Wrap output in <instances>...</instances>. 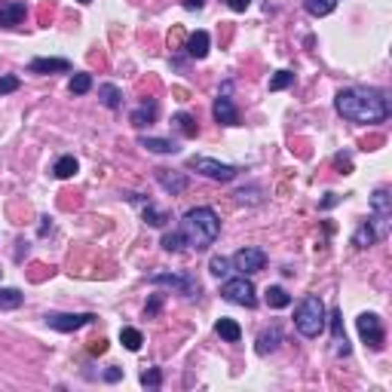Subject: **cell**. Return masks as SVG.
I'll return each instance as SVG.
<instances>
[{
	"label": "cell",
	"mask_w": 392,
	"mask_h": 392,
	"mask_svg": "<svg viewBox=\"0 0 392 392\" xmlns=\"http://www.w3.org/2000/svg\"><path fill=\"white\" fill-rule=\"evenodd\" d=\"M334 108L349 123H383L389 117V95L386 89H340Z\"/></svg>",
	"instance_id": "cell-1"
},
{
	"label": "cell",
	"mask_w": 392,
	"mask_h": 392,
	"mask_svg": "<svg viewBox=\"0 0 392 392\" xmlns=\"http://www.w3.org/2000/svg\"><path fill=\"white\" fill-rule=\"evenodd\" d=\"M181 236L187 242V248H194V252H205L209 245H215L218 233H221V218L215 209H209V205H199V209H190L187 215L181 218Z\"/></svg>",
	"instance_id": "cell-2"
},
{
	"label": "cell",
	"mask_w": 392,
	"mask_h": 392,
	"mask_svg": "<svg viewBox=\"0 0 392 392\" xmlns=\"http://www.w3.org/2000/svg\"><path fill=\"white\" fill-rule=\"evenodd\" d=\"M295 325H297V331H301L304 337H310V340L319 337V334L325 331V325H328V310H325L322 297L306 295L295 310Z\"/></svg>",
	"instance_id": "cell-3"
},
{
	"label": "cell",
	"mask_w": 392,
	"mask_h": 392,
	"mask_svg": "<svg viewBox=\"0 0 392 392\" xmlns=\"http://www.w3.org/2000/svg\"><path fill=\"white\" fill-rule=\"evenodd\" d=\"M187 166L194 169V172L212 178V181H221V184L233 181V178L239 175L236 166H230V162H218V160H212V156H190Z\"/></svg>",
	"instance_id": "cell-4"
},
{
	"label": "cell",
	"mask_w": 392,
	"mask_h": 392,
	"mask_svg": "<svg viewBox=\"0 0 392 392\" xmlns=\"http://www.w3.org/2000/svg\"><path fill=\"white\" fill-rule=\"evenodd\" d=\"M221 295H224V301L230 304H239V306H248V310H254L258 306V295H254V285L248 276H236V279H227L221 285Z\"/></svg>",
	"instance_id": "cell-5"
},
{
	"label": "cell",
	"mask_w": 392,
	"mask_h": 392,
	"mask_svg": "<svg viewBox=\"0 0 392 392\" xmlns=\"http://www.w3.org/2000/svg\"><path fill=\"white\" fill-rule=\"evenodd\" d=\"M151 285H156V288H172L184 297H196L199 295V282L187 273H153Z\"/></svg>",
	"instance_id": "cell-6"
},
{
	"label": "cell",
	"mask_w": 392,
	"mask_h": 392,
	"mask_svg": "<svg viewBox=\"0 0 392 392\" xmlns=\"http://www.w3.org/2000/svg\"><path fill=\"white\" fill-rule=\"evenodd\" d=\"M92 322H95L92 312H46V325L55 328V331H62V334L80 331V328H86Z\"/></svg>",
	"instance_id": "cell-7"
},
{
	"label": "cell",
	"mask_w": 392,
	"mask_h": 392,
	"mask_svg": "<svg viewBox=\"0 0 392 392\" xmlns=\"http://www.w3.org/2000/svg\"><path fill=\"white\" fill-rule=\"evenodd\" d=\"M355 325H359V334H362V340L374 349H383V340H386V334H383V322H380V316L377 312H362L359 319H355Z\"/></svg>",
	"instance_id": "cell-8"
},
{
	"label": "cell",
	"mask_w": 392,
	"mask_h": 392,
	"mask_svg": "<svg viewBox=\"0 0 392 392\" xmlns=\"http://www.w3.org/2000/svg\"><path fill=\"white\" fill-rule=\"evenodd\" d=\"M230 263H233V270H239V276H254L267 267V254L261 248H239Z\"/></svg>",
	"instance_id": "cell-9"
},
{
	"label": "cell",
	"mask_w": 392,
	"mask_h": 392,
	"mask_svg": "<svg viewBox=\"0 0 392 392\" xmlns=\"http://www.w3.org/2000/svg\"><path fill=\"white\" fill-rule=\"evenodd\" d=\"M212 113H215V120L221 126H239V111H236V104H233V98H230V83H224V92L215 98Z\"/></svg>",
	"instance_id": "cell-10"
},
{
	"label": "cell",
	"mask_w": 392,
	"mask_h": 392,
	"mask_svg": "<svg viewBox=\"0 0 392 392\" xmlns=\"http://www.w3.org/2000/svg\"><path fill=\"white\" fill-rule=\"evenodd\" d=\"M156 184H160L162 190H166L169 196H181L184 190L190 187V181H187V175L184 172H172V169H156Z\"/></svg>",
	"instance_id": "cell-11"
},
{
	"label": "cell",
	"mask_w": 392,
	"mask_h": 392,
	"mask_svg": "<svg viewBox=\"0 0 392 392\" xmlns=\"http://www.w3.org/2000/svg\"><path fill=\"white\" fill-rule=\"evenodd\" d=\"M25 12H28L25 0H3V3H0V28L22 25L25 22Z\"/></svg>",
	"instance_id": "cell-12"
},
{
	"label": "cell",
	"mask_w": 392,
	"mask_h": 392,
	"mask_svg": "<svg viewBox=\"0 0 392 392\" xmlns=\"http://www.w3.org/2000/svg\"><path fill=\"white\" fill-rule=\"evenodd\" d=\"M371 212H374V218L380 221V224H386L392 218V196H389L386 187L374 190V196H371Z\"/></svg>",
	"instance_id": "cell-13"
},
{
	"label": "cell",
	"mask_w": 392,
	"mask_h": 392,
	"mask_svg": "<svg viewBox=\"0 0 392 392\" xmlns=\"http://www.w3.org/2000/svg\"><path fill=\"white\" fill-rule=\"evenodd\" d=\"M328 319H331V331H334V353L349 355V340H346V331H344V316H340V310H331Z\"/></svg>",
	"instance_id": "cell-14"
},
{
	"label": "cell",
	"mask_w": 392,
	"mask_h": 392,
	"mask_svg": "<svg viewBox=\"0 0 392 392\" xmlns=\"http://www.w3.org/2000/svg\"><path fill=\"white\" fill-rule=\"evenodd\" d=\"M31 74H68L71 71V62L68 59H34L28 65Z\"/></svg>",
	"instance_id": "cell-15"
},
{
	"label": "cell",
	"mask_w": 392,
	"mask_h": 392,
	"mask_svg": "<svg viewBox=\"0 0 392 392\" xmlns=\"http://www.w3.org/2000/svg\"><path fill=\"white\" fill-rule=\"evenodd\" d=\"M138 144L144 147V151H151V153H162V156H169V153H178V151H181V147H178V141H172V138H153V135H141Z\"/></svg>",
	"instance_id": "cell-16"
},
{
	"label": "cell",
	"mask_w": 392,
	"mask_h": 392,
	"mask_svg": "<svg viewBox=\"0 0 392 392\" xmlns=\"http://www.w3.org/2000/svg\"><path fill=\"white\" fill-rule=\"evenodd\" d=\"M209 46H212L209 31H196V34H190V40H187V55L190 59H205V55H209Z\"/></svg>",
	"instance_id": "cell-17"
},
{
	"label": "cell",
	"mask_w": 392,
	"mask_h": 392,
	"mask_svg": "<svg viewBox=\"0 0 392 392\" xmlns=\"http://www.w3.org/2000/svg\"><path fill=\"white\" fill-rule=\"evenodd\" d=\"M98 98H102V104L104 108H111V111L123 108V92L113 86V83H102V86H98Z\"/></svg>",
	"instance_id": "cell-18"
},
{
	"label": "cell",
	"mask_w": 392,
	"mask_h": 392,
	"mask_svg": "<svg viewBox=\"0 0 392 392\" xmlns=\"http://www.w3.org/2000/svg\"><path fill=\"white\" fill-rule=\"evenodd\" d=\"M215 331H218L221 340H227V344H239L242 340V328H239V322H233V319H218Z\"/></svg>",
	"instance_id": "cell-19"
},
{
	"label": "cell",
	"mask_w": 392,
	"mask_h": 392,
	"mask_svg": "<svg viewBox=\"0 0 392 392\" xmlns=\"http://www.w3.org/2000/svg\"><path fill=\"white\" fill-rule=\"evenodd\" d=\"M282 344V331H279V325H273L270 331H263L261 337H258V353L261 355H267V353H276Z\"/></svg>",
	"instance_id": "cell-20"
},
{
	"label": "cell",
	"mask_w": 392,
	"mask_h": 392,
	"mask_svg": "<svg viewBox=\"0 0 392 392\" xmlns=\"http://www.w3.org/2000/svg\"><path fill=\"white\" fill-rule=\"evenodd\" d=\"M141 218H144V224H151V227H166L169 221V212H162V209H156V205L147 199V205H144V212H141Z\"/></svg>",
	"instance_id": "cell-21"
},
{
	"label": "cell",
	"mask_w": 392,
	"mask_h": 392,
	"mask_svg": "<svg viewBox=\"0 0 392 392\" xmlns=\"http://www.w3.org/2000/svg\"><path fill=\"white\" fill-rule=\"evenodd\" d=\"M172 123H175V129L181 132L184 138H196V135H199L196 120L190 117V113H184V111H181V113H175V120H172Z\"/></svg>",
	"instance_id": "cell-22"
},
{
	"label": "cell",
	"mask_w": 392,
	"mask_h": 392,
	"mask_svg": "<svg viewBox=\"0 0 392 392\" xmlns=\"http://www.w3.org/2000/svg\"><path fill=\"white\" fill-rule=\"evenodd\" d=\"M374 242H377V230H374V224H371V221H368V224H362L359 230L353 233V245L355 248H371Z\"/></svg>",
	"instance_id": "cell-23"
},
{
	"label": "cell",
	"mask_w": 392,
	"mask_h": 392,
	"mask_svg": "<svg viewBox=\"0 0 392 392\" xmlns=\"http://www.w3.org/2000/svg\"><path fill=\"white\" fill-rule=\"evenodd\" d=\"M77 169H80V162H77L74 156H59V160H55V166H53V175L65 181V178H74L77 175Z\"/></svg>",
	"instance_id": "cell-24"
},
{
	"label": "cell",
	"mask_w": 392,
	"mask_h": 392,
	"mask_svg": "<svg viewBox=\"0 0 392 392\" xmlns=\"http://www.w3.org/2000/svg\"><path fill=\"white\" fill-rule=\"evenodd\" d=\"M304 6H306L310 16L322 19V16H331V12L337 10V0H304Z\"/></svg>",
	"instance_id": "cell-25"
},
{
	"label": "cell",
	"mask_w": 392,
	"mask_h": 392,
	"mask_svg": "<svg viewBox=\"0 0 392 392\" xmlns=\"http://www.w3.org/2000/svg\"><path fill=\"white\" fill-rule=\"evenodd\" d=\"M25 304V295L19 288H0V310H19Z\"/></svg>",
	"instance_id": "cell-26"
},
{
	"label": "cell",
	"mask_w": 392,
	"mask_h": 392,
	"mask_svg": "<svg viewBox=\"0 0 392 392\" xmlns=\"http://www.w3.org/2000/svg\"><path fill=\"white\" fill-rule=\"evenodd\" d=\"M291 304V295L279 285H270L267 288V306H273V310H285V306Z\"/></svg>",
	"instance_id": "cell-27"
},
{
	"label": "cell",
	"mask_w": 392,
	"mask_h": 392,
	"mask_svg": "<svg viewBox=\"0 0 392 392\" xmlns=\"http://www.w3.org/2000/svg\"><path fill=\"white\" fill-rule=\"evenodd\" d=\"M153 120H156V102L141 104V108L132 113V123H135V126H151Z\"/></svg>",
	"instance_id": "cell-28"
},
{
	"label": "cell",
	"mask_w": 392,
	"mask_h": 392,
	"mask_svg": "<svg viewBox=\"0 0 392 392\" xmlns=\"http://www.w3.org/2000/svg\"><path fill=\"white\" fill-rule=\"evenodd\" d=\"M120 340H123V346L129 349V353H138L141 344H144V337H141L138 328H123V331H120Z\"/></svg>",
	"instance_id": "cell-29"
},
{
	"label": "cell",
	"mask_w": 392,
	"mask_h": 392,
	"mask_svg": "<svg viewBox=\"0 0 392 392\" xmlns=\"http://www.w3.org/2000/svg\"><path fill=\"white\" fill-rule=\"evenodd\" d=\"M162 248H166V252H184V248H187V242H184L181 230L166 233V236H162Z\"/></svg>",
	"instance_id": "cell-30"
},
{
	"label": "cell",
	"mask_w": 392,
	"mask_h": 392,
	"mask_svg": "<svg viewBox=\"0 0 392 392\" xmlns=\"http://www.w3.org/2000/svg\"><path fill=\"white\" fill-rule=\"evenodd\" d=\"M74 95H86V92L92 89V77L89 74H74L71 77V86H68Z\"/></svg>",
	"instance_id": "cell-31"
},
{
	"label": "cell",
	"mask_w": 392,
	"mask_h": 392,
	"mask_svg": "<svg viewBox=\"0 0 392 392\" xmlns=\"http://www.w3.org/2000/svg\"><path fill=\"white\" fill-rule=\"evenodd\" d=\"M295 83V74L291 71H276V77L270 80V92H279V89H288Z\"/></svg>",
	"instance_id": "cell-32"
},
{
	"label": "cell",
	"mask_w": 392,
	"mask_h": 392,
	"mask_svg": "<svg viewBox=\"0 0 392 392\" xmlns=\"http://www.w3.org/2000/svg\"><path fill=\"white\" fill-rule=\"evenodd\" d=\"M209 273H212V276H218V279H224V276L230 273V261L221 258V254H215V258L209 261Z\"/></svg>",
	"instance_id": "cell-33"
},
{
	"label": "cell",
	"mask_w": 392,
	"mask_h": 392,
	"mask_svg": "<svg viewBox=\"0 0 392 392\" xmlns=\"http://www.w3.org/2000/svg\"><path fill=\"white\" fill-rule=\"evenodd\" d=\"M160 383H162L160 368H151V371H144V374H141V386H147V389H160Z\"/></svg>",
	"instance_id": "cell-34"
},
{
	"label": "cell",
	"mask_w": 392,
	"mask_h": 392,
	"mask_svg": "<svg viewBox=\"0 0 392 392\" xmlns=\"http://www.w3.org/2000/svg\"><path fill=\"white\" fill-rule=\"evenodd\" d=\"M19 89V77H0V95H10V92Z\"/></svg>",
	"instance_id": "cell-35"
},
{
	"label": "cell",
	"mask_w": 392,
	"mask_h": 392,
	"mask_svg": "<svg viewBox=\"0 0 392 392\" xmlns=\"http://www.w3.org/2000/svg\"><path fill=\"white\" fill-rule=\"evenodd\" d=\"M160 306H162V295H153L151 297V304H147V316H156V312H160Z\"/></svg>",
	"instance_id": "cell-36"
},
{
	"label": "cell",
	"mask_w": 392,
	"mask_h": 392,
	"mask_svg": "<svg viewBox=\"0 0 392 392\" xmlns=\"http://www.w3.org/2000/svg\"><path fill=\"white\" fill-rule=\"evenodd\" d=\"M227 6H230L233 12H245L248 6H252V0H227Z\"/></svg>",
	"instance_id": "cell-37"
},
{
	"label": "cell",
	"mask_w": 392,
	"mask_h": 392,
	"mask_svg": "<svg viewBox=\"0 0 392 392\" xmlns=\"http://www.w3.org/2000/svg\"><path fill=\"white\" fill-rule=\"evenodd\" d=\"M120 377H123V371H120V368H111L108 374H104V380H108V383H117Z\"/></svg>",
	"instance_id": "cell-38"
},
{
	"label": "cell",
	"mask_w": 392,
	"mask_h": 392,
	"mask_svg": "<svg viewBox=\"0 0 392 392\" xmlns=\"http://www.w3.org/2000/svg\"><path fill=\"white\" fill-rule=\"evenodd\" d=\"M205 0H184V10H203Z\"/></svg>",
	"instance_id": "cell-39"
},
{
	"label": "cell",
	"mask_w": 392,
	"mask_h": 392,
	"mask_svg": "<svg viewBox=\"0 0 392 392\" xmlns=\"http://www.w3.org/2000/svg\"><path fill=\"white\" fill-rule=\"evenodd\" d=\"M89 349H92V353H95V355H102L104 349H108V344H104V340H95V344H92Z\"/></svg>",
	"instance_id": "cell-40"
},
{
	"label": "cell",
	"mask_w": 392,
	"mask_h": 392,
	"mask_svg": "<svg viewBox=\"0 0 392 392\" xmlns=\"http://www.w3.org/2000/svg\"><path fill=\"white\" fill-rule=\"evenodd\" d=\"M334 203H337V196H334V194H328V199H322V209H331Z\"/></svg>",
	"instance_id": "cell-41"
},
{
	"label": "cell",
	"mask_w": 392,
	"mask_h": 392,
	"mask_svg": "<svg viewBox=\"0 0 392 392\" xmlns=\"http://www.w3.org/2000/svg\"><path fill=\"white\" fill-rule=\"evenodd\" d=\"M80 3H89V0H80Z\"/></svg>",
	"instance_id": "cell-42"
},
{
	"label": "cell",
	"mask_w": 392,
	"mask_h": 392,
	"mask_svg": "<svg viewBox=\"0 0 392 392\" xmlns=\"http://www.w3.org/2000/svg\"><path fill=\"white\" fill-rule=\"evenodd\" d=\"M0 273H3V270H0Z\"/></svg>",
	"instance_id": "cell-43"
}]
</instances>
